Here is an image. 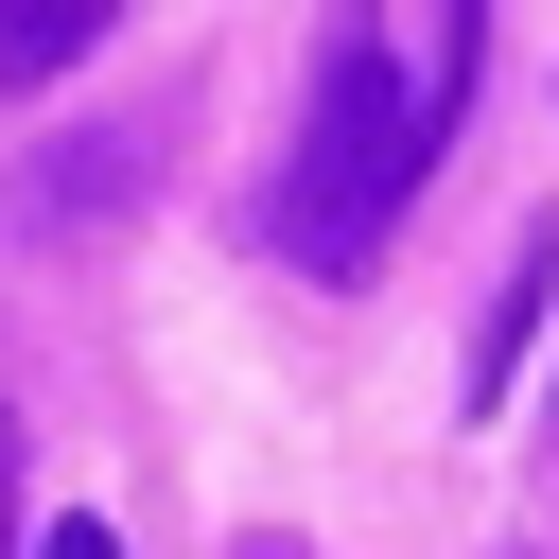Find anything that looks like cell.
Segmentation results:
<instances>
[{"mask_svg":"<svg viewBox=\"0 0 559 559\" xmlns=\"http://www.w3.org/2000/svg\"><path fill=\"white\" fill-rule=\"evenodd\" d=\"M472 52H489V0H419V105H437V140L472 105Z\"/></svg>","mask_w":559,"mask_h":559,"instance_id":"cell-5","label":"cell"},{"mask_svg":"<svg viewBox=\"0 0 559 559\" xmlns=\"http://www.w3.org/2000/svg\"><path fill=\"white\" fill-rule=\"evenodd\" d=\"M35 559H122V524H52V542H35Z\"/></svg>","mask_w":559,"mask_h":559,"instance_id":"cell-6","label":"cell"},{"mask_svg":"<svg viewBox=\"0 0 559 559\" xmlns=\"http://www.w3.org/2000/svg\"><path fill=\"white\" fill-rule=\"evenodd\" d=\"M0 559H17V419H0Z\"/></svg>","mask_w":559,"mask_h":559,"instance_id":"cell-7","label":"cell"},{"mask_svg":"<svg viewBox=\"0 0 559 559\" xmlns=\"http://www.w3.org/2000/svg\"><path fill=\"white\" fill-rule=\"evenodd\" d=\"M227 559H314V542H280V524H245V542H227Z\"/></svg>","mask_w":559,"mask_h":559,"instance_id":"cell-8","label":"cell"},{"mask_svg":"<svg viewBox=\"0 0 559 559\" xmlns=\"http://www.w3.org/2000/svg\"><path fill=\"white\" fill-rule=\"evenodd\" d=\"M105 17H122V0H0V87H52Z\"/></svg>","mask_w":559,"mask_h":559,"instance_id":"cell-4","label":"cell"},{"mask_svg":"<svg viewBox=\"0 0 559 559\" xmlns=\"http://www.w3.org/2000/svg\"><path fill=\"white\" fill-rule=\"evenodd\" d=\"M542 314H559V227H524V245H507V280H489V332H472V402H507V367L542 349Z\"/></svg>","mask_w":559,"mask_h":559,"instance_id":"cell-3","label":"cell"},{"mask_svg":"<svg viewBox=\"0 0 559 559\" xmlns=\"http://www.w3.org/2000/svg\"><path fill=\"white\" fill-rule=\"evenodd\" d=\"M419 175H437V105H419V70H384V35L332 17V35H314V105H297L280 192H262V245H280L297 280H367L384 227L419 210Z\"/></svg>","mask_w":559,"mask_h":559,"instance_id":"cell-1","label":"cell"},{"mask_svg":"<svg viewBox=\"0 0 559 559\" xmlns=\"http://www.w3.org/2000/svg\"><path fill=\"white\" fill-rule=\"evenodd\" d=\"M140 175H157V140H140V122H87V140H52V157L17 175V227H35V245H70V227H105Z\"/></svg>","mask_w":559,"mask_h":559,"instance_id":"cell-2","label":"cell"}]
</instances>
